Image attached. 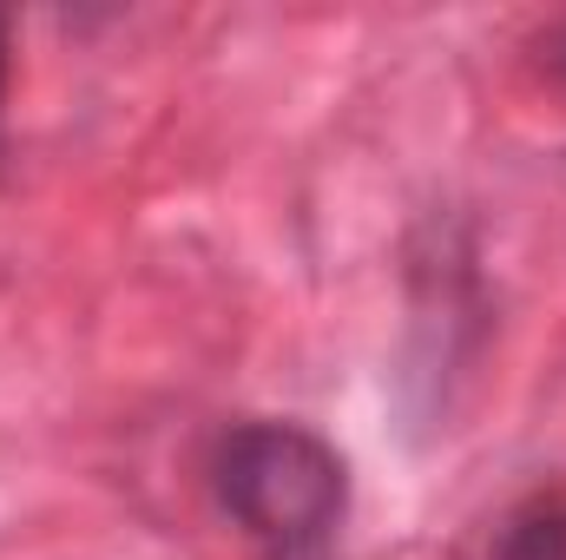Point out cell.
I'll use <instances>...</instances> for the list:
<instances>
[{"mask_svg": "<svg viewBox=\"0 0 566 560\" xmlns=\"http://www.w3.org/2000/svg\"><path fill=\"white\" fill-rule=\"evenodd\" d=\"M224 515L264 548V560H329L349 515L343 455L296 422H238L211 455Z\"/></svg>", "mask_w": 566, "mask_h": 560, "instance_id": "6da1fadb", "label": "cell"}, {"mask_svg": "<svg viewBox=\"0 0 566 560\" xmlns=\"http://www.w3.org/2000/svg\"><path fill=\"white\" fill-rule=\"evenodd\" d=\"M494 560H566V495L521 501L494 535Z\"/></svg>", "mask_w": 566, "mask_h": 560, "instance_id": "7a4b0ae2", "label": "cell"}, {"mask_svg": "<svg viewBox=\"0 0 566 560\" xmlns=\"http://www.w3.org/2000/svg\"><path fill=\"white\" fill-rule=\"evenodd\" d=\"M547 66H554V73L566 80V27L554 33V40H547Z\"/></svg>", "mask_w": 566, "mask_h": 560, "instance_id": "3957f363", "label": "cell"}, {"mask_svg": "<svg viewBox=\"0 0 566 560\" xmlns=\"http://www.w3.org/2000/svg\"><path fill=\"white\" fill-rule=\"evenodd\" d=\"M0 100H7V13H0Z\"/></svg>", "mask_w": 566, "mask_h": 560, "instance_id": "277c9868", "label": "cell"}]
</instances>
